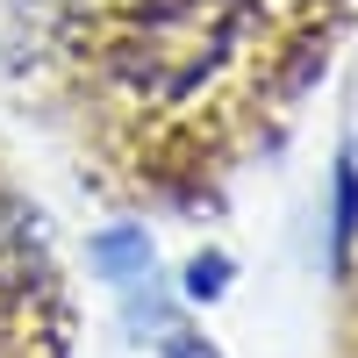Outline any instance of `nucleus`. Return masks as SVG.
Instances as JSON below:
<instances>
[{
    "instance_id": "1",
    "label": "nucleus",
    "mask_w": 358,
    "mask_h": 358,
    "mask_svg": "<svg viewBox=\"0 0 358 358\" xmlns=\"http://www.w3.org/2000/svg\"><path fill=\"white\" fill-rule=\"evenodd\" d=\"M72 22V0H0V65H29V57L57 50Z\"/></svg>"
},
{
    "instance_id": "2",
    "label": "nucleus",
    "mask_w": 358,
    "mask_h": 358,
    "mask_svg": "<svg viewBox=\"0 0 358 358\" xmlns=\"http://www.w3.org/2000/svg\"><path fill=\"white\" fill-rule=\"evenodd\" d=\"M94 265L115 287H129V280L151 273V236H143V229H108V236H94Z\"/></svg>"
},
{
    "instance_id": "3",
    "label": "nucleus",
    "mask_w": 358,
    "mask_h": 358,
    "mask_svg": "<svg viewBox=\"0 0 358 358\" xmlns=\"http://www.w3.org/2000/svg\"><path fill=\"white\" fill-rule=\"evenodd\" d=\"M358 236V172H351V158L337 165V244H351Z\"/></svg>"
},
{
    "instance_id": "4",
    "label": "nucleus",
    "mask_w": 358,
    "mask_h": 358,
    "mask_svg": "<svg viewBox=\"0 0 358 358\" xmlns=\"http://www.w3.org/2000/svg\"><path fill=\"white\" fill-rule=\"evenodd\" d=\"M222 280H229V265H222V258H194V265H187V294H194V301L222 294Z\"/></svg>"
}]
</instances>
